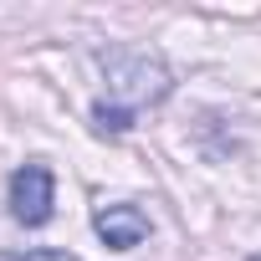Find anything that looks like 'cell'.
<instances>
[{
	"label": "cell",
	"mask_w": 261,
	"mask_h": 261,
	"mask_svg": "<svg viewBox=\"0 0 261 261\" xmlns=\"http://www.w3.org/2000/svg\"><path fill=\"white\" fill-rule=\"evenodd\" d=\"M92 128L118 139V134H128V128H134V113H128L123 102H108V97H102V102H92Z\"/></svg>",
	"instance_id": "obj_4"
},
{
	"label": "cell",
	"mask_w": 261,
	"mask_h": 261,
	"mask_svg": "<svg viewBox=\"0 0 261 261\" xmlns=\"http://www.w3.org/2000/svg\"><path fill=\"white\" fill-rule=\"evenodd\" d=\"M57 205V179L46 164H21L11 174V215L21 225H46Z\"/></svg>",
	"instance_id": "obj_2"
},
{
	"label": "cell",
	"mask_w": 261,
	"mask_h": 261,
	"mask_svg": "<svg viewBox=\"0 0 261 261\" xmlns=\"http://www.w3.org/2000/svg\"><path fill=\"white\" fill-rule=\"evenodd\" d=\"M6 261H77L67 251H26V256H6Z\"/></svg>",
	"instance_id": "obj_5"
},
{
	"label": "cell",
	"mask_w": 261,
	"mask_h": 261,
	"mask_svg": "<svg viewBox=\"0 0 261 261\" xmlns=\"http://www.w3.org/2000/svg\"><path fill=\"white\" fill-rule=\"evenodd\" d=\"M92 230H97L113 251H134V246H144V236H149V215H144L139 205H97Z\"/></svg>",
	"instance_id": "obj_3"
},
{
	"label": "cell",
	"mask_w": 261,
	"mask_h": 261,
	"mask_svg": "<svg viewBox=\"0 0 261 261\" xmlns=\"http://www.w3.org/2000/svg\"><path fill=\"white\" fill-rule=\"evenodd\" d=\"M102 72H108V92L123 97L128 113L144 108V102L169 97V67L154 51H108L102 57Z\"/></svg>",
	"instance_id": "obj_1"
}]
</instances>
